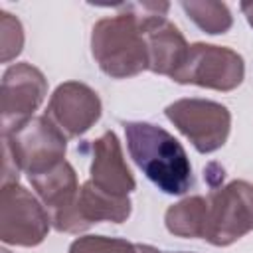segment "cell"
I'll list each match as a JSON object with an SVG mask.
<instances>
[{"label":"cell","instance_id":"1","mask_svg":"<svg viewBox=\"0 0 253 253\" xmlns=\"http://www.w3.org/2000/svg\"><path fill=\"white\" fill-rule=\"evenodd\" d=\"M123 126L132 162L160 192L182 196L194 186L190 158L168 130L146 121H126Z\"/></svg>","mask_w":253,"mask_h":253},{"label":"cell","instance_id":"2","mask_svg":"<svg viewBox=\"0 0 253 253\" xmlns=\"http://www.w3.org/2000/svg\"><path fill=\"white\" fill-rule=\"evenodd\" d=\"M91 53L99 69L113 79L146 71L148 49L140 20L126 12L99 20L91 30Z\"/></svg>","mask_w":253,"mask_h":253},{"label":"cell","instance_id":"3","mask_svg":"<svg viewBox=\"0 0 253 253\" xmlns=\"http://www.w3.org/2000/svg\"><path fill=\"white\" fill-rule=\"evenodd\" d=\"M4 152L28 178L43 174L65 160L67 136L43 115L32 117L10 134H2Z\"/></svg>","mask_w":253,"mask_h":253},{"label":"cell","instance_id":"4","mask_svg":"<svg viewBox=\"0 0 253 253\" xmlns=\"http://www.w3.org/2000/svg\"><path fill=\"white\" fill-rule=\"evenodd\" d=\"M253 231V186L233 180L213 188L208 198V225L204 239L215 247H227Z\"/></svg>","mask_w":253,"mask_h":253},{"label":"cell","instance_id":"5","mask_svg":"<svg viewBox=\"0 0 253 253\" xmlns=\"http://www.w3.org/2000/svg\"><path fill=\"white\" fill-rule=\"evenodd\" d=\"M245 77L243 57L223 45L192 43L186 59L170 77L180 85H198L213 91H233Z\"/></svg>","mask_w":253,"mask_h":253},{"label":"cell","instance_id":"6","mask_svg":"<svg viewBox=\"0 0 253 253\" xmlns=\"http://www.w3.org/2000/svg\"><path fill=\"white\" fill-rule=\"evenodd\" d=\"M168 121L192 142V146L210 154L221 148L229 136L231 115L225 105L210 99H178L164 109Z\"/></svg>","mask_w":253,"mask_h":253},{"label":"cell","instance_id":"7","mask_svg":"<svg viewBox=\"0 0 253 253\" xmlns=\"http://www.w3.org/2000/svg\"><path fill=\"white\" fill-rule=\"evenodd\" d=\"M51 219L40 198L14 184L2 186L0 196V239L6 245L36 247L49 231Z\"/></svg>","mask_w":253,"mask_h":253},{"label":"cell","instance_id":"8","mask_svg":"<svg viewBox=\"0 0 253 253\" xmlns=\"http://www.w3.org/2000/svg\"><path fill=\"white\" fill-rule=\"evenodd\" d=\"M47 95V79L30 63H14L2 75V134H10L34 117Z\"/></svg>","mask_w":253,"mask_h":253},{"label":"cell","instance_id":"9","mask_svg":"<svg viewBox=\"0 0 253 253\" xmlns=\"http://www.w3.org/2000/svg\"><path fill=\"white\" fill-rule=\"evenodd\" d=\"M40 202L49 213L51 225L59 233H81L83 227L77 217L79 182L75 168L63 160L51 170L28 178Z\"/></svg>","mask_w":253,"mask_h":253},{"label":"cell","instance_id":"10","mask_svg":"<svg viewBox=\"0 0 253 253\" xmlns=\"http://www.w3.org/2000/svg\"><path fill=\"white\" fill-rule=\"evenodd\" d=\"M45 117L67 138H77L101 119V99L89 85L65 81L51 93Z\"/></svg>","mask_w":253,"mask_h":253},{"label":"cell","instance_id":"11","mask_svg":"<svg viewBox=\"0 0 253 253\" xmlns=\"http://www.w3.org/2000/svg\"><path fill=\"white\" fill-rule=\"evenodd\" d=\"M91 182L113 194L128 198V194L136 188L134 176L128 170L121 142L113 130L103 132L97 140L91 142V166H89Z\"/></svg>","mask_w":253,"mask_h":253},{"label":"cell","instance_id":"12","mask_svg":"<svg viewBox=\"0 0 253 253\" xmlns=\"http://www.w3.org/2000/svg\"><path fill=\"white\" fill-rule=\"evenodd\" d=\"M128 14V12H126ZM136 16V14H132ZM144 28L148 49V71L172 77L188 53V43L182 32L166 20V16H136Z\"/></svg>","mask_w":253,"mask_h":253},{"label":"cell","instance_id":"13","mask_svg":"<svg viewBox=\"0 0 253 253\" xmlns=\"http://www.w3.org/2000/svg\"><path fill=\"white\" fill-rule=\"evenodd\" d=\"M132 211V204L128 198L123 196H113L101 188H97L91 180H87L77 198V217L87 231L93 223L99 221H113V223H123L128 219Z\"/></svg>","mask_w":253,"mask_h":253},{"label":"cell","instance_id":"14","mask_svg":"<svg viewBox=\"0 0 253 253\" xmlns=\"http://www.w3.org/2000/svg\"><path fill=\"white\" fill-rule=\"evenodd\" d=\"M164 223L176 237L204 239L208 225V200L202 196H188L172 204L164 213Z\"/></svg>","mask_w":253,"mask_h":253},{"label":"cell","instance_id":"15","mask_svg":"<svg viewBox=\"0 0 253 253\" xmlns=\"http://www.w3.org/2000/svg\"><path fill=\"white\" fill-rule=\"evenodd\" d=\"M180 8L186 12V16L206 34L217 36L229 32L233 18L229 8L223 2L215 0H182Z\"/></svg>","mask_w":253,"mask_h":253},{"label":"cell","instance_id":"16","mask_svg":"<svg viewBox=\"0 0 253 253\" xmlns=\"http://www.w3.org/2000/svg\"><path fill=\"white\" fill-rule=\"evenodd\" d=\"M69 253H156V249L152 245L130 243L119 237L85 235V237H77L69 245Z\"/></svg>","mask_w":253,"mask_h":253},{"label":"cell","instance_id":"17","mask_svg":"<svg viewBox=\"0 0 253 253\" xmlns=\"http://www.w3.org/2000/svg\"><path fill=\"white\" fill-rule=\"evenodd\" d=\"M24 47V30L20 20L2 10L0 12V61L8 63L12 61L16 55H20Z\"/></svg>","mask_w":253,"mask_h":253},{"label":"cell","instance_id":"18","mask_svg":"<svg viewBox=\"0 0 253 253\" xmlns=\"http://www.w3.org/2000/svg\"><path fill=\"white\" fill-rule=\"evenodd\" d=\"M239 8H241V12H243L245 20L249 22V26L253 28V2H241V4H239Z\"/></svg>","mask_w":253,"mask_h":253},{"label":"cell","instance_id":"19","mask_svg":"<svg viewBox=\"0 0 253 253\" xmlns=\"http://www.w3.org/2000/svg\"><path fill=\"white\" fill-rule=\"evenodd\" d=\"M156 253H188V251H158L156 249Z\"/></svg>","mask_w":253,"mask_h":253},{"label":"cell","instance_id":"20","mask_svg":"<svg viewBox=\"0 0 253 253\" xmlns=\"http://www.w3.org/2000/svg\"><path fill=\"white\" fill-rule=\"evenodd\" d=\"M2 253H10V251H8V249H2Z\"/></svg>","mask_w":253,"mask_h":253}]
</instances>
